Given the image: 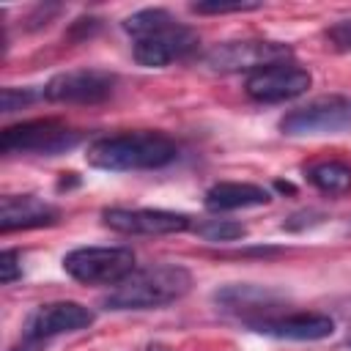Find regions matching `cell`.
Instances as JSON below:
<instances>
[{
    "label": "cell",
    "instance_id": "cell-2",
    "mask_svg": "<svg viewBox=\"0 0 351 351\" xmlns=\"http://www.w3.org/2000/svg\"><path fill=\"white\" fill-rule=\"evenodd\" d=\"M192 288V274L176 263L134 269L104 299L110 310H154L178 302Z\"/></svg>",
    "mask_w": 351,
    "mask_h": 351
},
{
    "label": "cell",
    "instance_id": "cell-11",
    "mask_svg": "<svg viewBox=\"0 0 351 351\" xmlns=\"http://www.w3.org/2000/svg\"><path fill=\"white\" fill-rule=\"evenodd\" d=\"M104 225L118 233L132 236H167L184 233L189 228V217L165 208H104Z\"/></svg>",
    "mask_w": 351,
    "mask_h": 351
},
{
    "label": "cell",
    "instance_id": "cell-17",
    "mask_svg": "<svg viewBox=\"0 0 351 351\" xmlns=\"http://www.w3.org/2000/svg\"><path fill=\"white\" fill-rule=\"evenodd\" d=\"M192 230L206 241H236L247 236V228L236 219H206V222H197Z\"/></svg>",
    "mask_w": 351,
    "mask_h": 351
},
{
    "label": "cell",
    "instance_id": "cell-5",
    "mask_svg": "<svg viewBox=\"0 0 351 351\" xmlns=\"http://www.w3.org/2000/svg\"><path fill=\"white\" fill-rule=\"evenodd\" d=\"M293 49L282 41H263V38H244V41H225L211 47L203 60L211 71L233 74V71H261L274 63H285Z\"/></svg>",
    "mask_w": 351,
    "mask_h": 351
},
{
    "label": "cell",
    "instance_id": "cell-16",
    "mask_svg": "<svg viewBox=\"0 0 351 351\" xmlns=\"http://www.w3.org/2000/svg\"><path fill=\"white\" fill-rule=\"evenodd\" d=\"M214 299H217V304H222L228 310H244V313L255 310V313H261V310L274 307L280 302V293L271 291V288H261V285H228V288L217 291Z\"/></svg>",
    "mask_w": 351,
    "mask_h": 351
},
{
    "label": "cell",
    "instance_id": "cell-6",
    "mask_svg": "<svg viewBox=\"0 0 351 351\" xmlns=\"http://www.w3.org/2000/svg\"><path fill=\"white\" fill-rule=\"evenodd\" d=\"M280 129L282 134H291V137L351 132V99L346 96L315 99L299 110H291L280 121Z\"/></svg>",
    "mask_w": 351,
    "mask_h": 351
},
{
    "label": "cell",
    "instance_id": "cell-12",
    "mask_svg": "<svg viewBox=\"0 0 351 351\" xmlns=\"http://www.w3.org/2000/svg\"><path fill=\"white\" fill-rule=\"evenodd\" d=\"M247 324L271 337L282 340H324L335 332V321L324 313H288V315H252Z\"/></svg>",
    "mask_w": 351,
    "mask_h": 351
},
{
    "label": "cell",
    "instance_id": "cell-21",
    "mask_svg": "<svg viewBox=\"0 0 351 351\" xmlns=\"http://www.w3.org/2000/svg\"><path fill=\"white\" fill-rule=\"evenodd\" d=\"M16 277H22L19 252L16 250H3V255H0V282L3 285H11Z\"/></svg>",
    "mask_w": 351,
    "mask_h": 351
},
{
    "label": "cell",
    "instance_id": "cell-22",
    "mask_svg": "<svg viewBox=\"0 0 351 351\" xmlns=\"http://www.w3.org/2000/svg\"><path fill=\"white\" fill-rule=\"evenodd\" d=\"M326 38H329V44H332L335 49L348 52V49H351V19H343V22H337V25H332V27L326 30Z\"/></svg>",
    "mask_w": 351,
    "mask_h": 351
},
{
    "label": "cell",
    "instance_id": "cell-19",
    "mask_svg": "<svg viewBox=\"0 0 351 351\" xmlns=\"http://www.w3.org/2000/svg\"><path fill=\"white\" fill-rule=\"evenodd\" d=\"M261 8V3H244V0H233V3H192L195 14H233V11H255Z\"/></svg>",
    "mask_w": 351,
    "mask_h": 351
},
{
    "label": "cell",
    "instance_id": "cell-3",
    "mask_svg": "<svg viewBox=\"0 0 351 351\" xmlns=\"http://www.w3.org/2000/svg\"><path fill=\"white\" fill-rule=\"evenodd\" d=\"M63 269L85 285H118L134 271V252L129 247H80L63 258Z\"/></svg>",
    "mask_w": 351,
    "mask_h": 351
},
{
    "label": "cell",
    "instance_id": "cell-9",
    "mask_svg": "<svg viewBox=\"0 0 351 351\" xmlns=\"http://www.w3.org/2000/svg\"><path fill=\"white\" fill-rule=\"evenodd\" d=\"M90 324H93V313L85 304L66 302V299L63 302H47V304H38L27 315L22 340L30 343V346H38L47 337L66 335V332H80V329H88Z\"/></svg>",
    "mask_w": 351,
    "mask_h": 351
},
{
    "label": "cell",
    "instance_id": "cell-10",
    "mask_svg": "<svg viewBox=\"0 0 351 351\" xmlns=\"http://www.w3.org/2000/svg\"><path fill=\"white\" fill-rule=\"evenodd\" d=\"M310 82L313 77L307 69L293 66V63H274L261 71H252L244 82V90L255 101L274 104V101H288V99L302 96L310 88Z\"/></svg>",
    "mask_w": 351,
    "mask_h": 351
},
{
    "label": "cell",
    "instance_id": "cell-1",
    "mask_svg": "<svg viewBox=\"0 0 351 351\" xmlns=\"http://www.w3.org/2000/svg\"><path fill=\"white\" fill-rule=\"evenodd\" d=\"M176 143L162 132H123L112 137H99L88 145V165L110 173L156 170L176 159Z\"/></svg>",
    "mask_w": 351,
    "mask_h": 351
},
{
    "label": "cell",
    "instance_id": "cell-15",
    "mask_svg": "<svg viewBox=\"0 0 351 351\" xmlns=\"http://www.w3.org/2000/svg\"><path fill=\"white\" fill-rule=\"evenodd\" d=\"M307 181L324 192V195H332V197H343L351 192V165L340 162V159H321V162H313L307 165L304 170Z\"/></svg>",
    "mask_w": 351,
    "mask_h": 351
},
{
    "label": "cell",
    "instance_id": "cell-13",
    "mask_svg": "<svg viewBox=\"0 0 351 351\" xmlns=\"http://www.w3.org/2000/svg\"><path fill=\"white\" fill-rule=\"evenodd\" d=\"M60 219V211L36 197V195H5L0 200V230H30V228H44L55 225Z\"/></svg>",
    "mask_w": 351,
    "mask_h": 351
},
{
    "label": "cell",
    "instance_id": "cell-7",
    "mask_svg": "<svg viewBox=\"0 0 351 351\" xmlns=\"http://www.w3.org/2000/svg\"><path fill=\"white\" fill-rule=\"evenodd\" d=\"M118 77L107 69H71L55 74L41 96L58 104H99L115 93Z\"/></svg>",
    "mask_w": 351,
    "mask_h": 351
},
{
    "label": "cell",
    "instance_id": "cell-18",
    "mask_svg": "<svg viewBox=\"0 0 351 351\" xmlns=\"http://www.w3.org/2000/svg\"><path fill=\"white\" fill-rule=\"evenodd\" d=\"M167 16H170V11H165V8H143V11H137V14L123 19V30L137 41V38L148 36L154 27H159Z\"/></svg>",
    "mask_w": 351,
    "mask_h": 351
},
{
    "label": "cell",
    "instance_id": "cell-20",
    "mask_svg": "<svg viewBox=\"0 0 351 351\" xmlns=\"http://www.w3.org/2000/svg\"><path fill=\"white\" fill-rule=\"evenodd\" d=\"M36 99V93L30 90V88H22V90H16V88H3V93H0V107H3V112H14V110H22L25 104H30Z\"/></svg>",
    "mask_w": 351,
    "mask_h": 351
},
{
    "label": "cell",
    "instance_id": "cell-8",
    "mask_svg": "<svg viewBox=\"0 0 351 351\" xmlns=\"http://www.w3.org/2000/svg\"><path fill=\"white\" fill-rule=\"evenodd\" d=\"M197 47V33L181 22L173 19V14L154 27L148 36L134 41V60L148 69H162L184 55H189Z\"/></svg>",
    "mask_w": 351,
    "mask_h": 351
},
{
    "label": "cell",
    "instance_id": "cell-14",
    "mask_svg": "<svg viewBox=\"0 0 351 351\" xmlns=\"http://www.w3.org/2000/svg\"><path fill=\"white\" fill-rule=\"evenodd\" d=\"M271 200V192L258 184H241V181H219L206 192V208L208 211H236V208H252L266 206Z\"/></svg>",
    "mask_w": 351,
    "mask_h": 351
},
{
    "label": "cell",
    "instance_id": "cell-4",
    "mask_svg": "<svg viewBox=\"0 0 351 351\" xmlns=\"http://www.w3.org/2000/svg\"><path fill=\"white\" fill-rule=\"evenodd\" d=\"M80 143V132L69 129L60 121L52 118H36L22 121L16 126L3 129L0 134V151L3 154H44L55 156Z\"/></svg>",
    "mask_w": 351,
    "mask_h": 351
}]
</instances>
